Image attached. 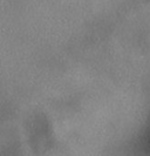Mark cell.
I'll list each match as a JSON object with an SVG mask.
<instances>
[{"instance_id": "6da1fadb", "label": "cell", "mask_w": 150, "mask_h": 156, "mask_svg": "<svg viewBox=\"0 0 150 156\" xmlns=\"http://www.w3.org/2000/svg\"><path fill=\"white\" fill-rule=\"evenodd\" d=\"M141 149L145 156H150V121L141 140Z\"/></svg>"}]
</instances>
